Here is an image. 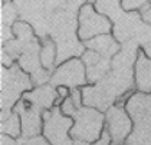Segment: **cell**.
Listing matches in <instances>:
<instances>
[{
	"instance_id": "obj_6",
	"label": "cell",
	"mask_w": 151,
	"mask_h": 145,
	"mask_svg": "<svg viewBox=\"0 0 151 145\" xmlns=\"http://www.w3.org/2000/svg\"><path fill=\"white\" fill-rule=\"evenodd\" d=\"M20 121L22 119L16 112L9 113V118L1 121V134L12 136V138H17L22 134V122Z\"/></svg>"
},
{
	"instance_id": "obj_5",
	"label": "cell",
	"mask_w": 151,
	"mask_h": 145,
	"mask_svg": "<svg viewBox=\"0 0 151 145\" xmlns=\"http://www.w3.org/2000/svg\"><path fill=\"white\" fill-rule=\"evenodd\" d=\"M134 82L137 90L151 93V57L142 50H138L137 60L134 63Z\"/></svg>"
},
{
	"instance_id": "obj_14",
	"label": "cell",
	"mask_w": 151,
	"mask_h": 145,
	"mask_svg": "<svg viewBox=\"0 0 151 145\" xmlns=\"http://www.w3.org/2000/svg\"><path fill=\"white\" fill-rule=\"evenodd\" d=\"M91 145H112V141H111V136H109V132H108L106 126H105L102 135L99 136V139H98V141H95V142L91 144Z\"/></svg>"
},
{
	"instance_id": "obj_7",
	"label": "cell",
	"mask_w": 151,
	"mask_h": 145,
	"mask_svg": "<svg viewBox=\"0 0 151 145\" xmlns=\"http://www.w3.org/2000/svg\"><path fill=\"white\" fill-rule=\"evenodd\" d=\"M39 57H40V63H42V67L43 69H50L55 63V59H56V46L52 40H47L42 45V49H40V53H39Z\"/></svg>"
},
{
	"instance_id": "obj_19",
	"label": "cell",
	"mask_w": 151,
	"mask_h": 145,
	"mask_svg": "<svg viewBox=\"0 0 151 145\" xmlns=\"http://www.w3.org/2000/svg\"><path fill=\"white\" fill-rule=\"evenodd\" d=\"M1 1H3V4H4V3H9V1H12V0H1Z\"/></svg>"
},
{
	"instance_id": "obj_10",
	"label": "cell",
	"mask_w": 151,
	"mask_h": 145,
	"mask_svg": "<svg viewBox=\"0 0 151 145\" xmlns=\"http://www.w3.org/2000/svg\"><path fill=\"white\" fill-rule=\"evenodd\" d=\"M101 60V53H98L96 50H92V49H88L86 52H85V55L82 56V62L85 63V65H96L98 62Z\"/></svg>"
},
{
	"instance_id": "obj_8",
	"label": "cell",
	"mask_w": 151,
	"mask_h": 145,
	"mask_svg": "<svg viewBox=\"0 0 151 145\" xmlns=\"http://www.w3.org/2000/svg\"><path fill=\"white\" fill-rule=\"evenodd\" d=\"M121 7L125 11L139 10L141 7H150V0H121Z\"/></svg>"
},
{
	"instance_id": "obj_16",
	"label": "cell",
	"mask_w": 151,
	"mask_h": 145,
	"mask_svg": "<svg viewBox=\"0 0 151 145\" xmlns=\"http://www.w3.org/2000/svg\"><path fill=\"white\" fill-rule=\"evenodd\" d=\"M1 145H20V144L16 141V138H12V136L1 134Z\"/></svg>"
},
{
	"instance_id": "obj_17",
	"label": "cell",
	"mask_w": 151,
	"mask_h": 145,
	"mask_svg": "<svg viewBox=\"0 0 151 145\" xmlns=\"http://www.w3.org/2000/svg\"><path fill=\"white\" fill-rule=\"evenodd\" d=\"M144 19H145V20H147V22L151 24V6L148 7V9H147V11L144 13Z\"/></svg>"
},
{
	"instance_id": "obj_11",
	"label": "cell",
	"mask_w": 151,
	"mask_h": 145,
	"mask_svg": "<svg viewBox=\"0 0 151 145\" xmlns=\"http://www.w3.org/2000/svg\"><path fill=\"white\" fill-rule=\"evenodd\" d=\"M13 30H14V33L17 34V36H20V37L24 36V34H27V36H32V34H33L32 27L24 22H17L13 26Z\"/></svg>"
},
{
	"instance_id": "obj_9",
	"label": "cell",
	"mask_w": 151,
	"mask_h": 145,
	"mask_svg": "<svg viewBox=\"0 0 151 145\" xmlns=\"http://www.w3.org/2000/svg\"><path fill=\"white\" fill-rule=\"evenodd\" d=\"M78 111H79V109L75 106V103L72 102L70 98L63 99L62 105H60V112H62L66 118H73V116H75V113H76Z\"/></svg>"
},
{
	"instance_id": "obj_2",
	"label": "cell",
	"mask_w": 151,
	"mask_h": 145,
	"mask_svg": "<svg viewBox=\"0 0 151 145\" xmlns=\"http://www.w3.org/2000/svg\"><path fill=\"white\" fill-rule=\"evenodd\" d=\"M114 23L105 14L93 9V4H83L78 16V37L82 42L92 40L102 34H111Z\"/></svg>"
},
{
	"instance_id": "obj_13",
	"label": "cell",
	"mask_w": 151,
	"mask_h": 145,
	"mask_svg": "<svg viewBox=\"0 0 151 145\" xmlns=\"http://www.w3.org/2000/svg\"><path fill=\"white\" fill-rule=\"evenodd\" d=\"M24 145H52L49 142V139L45 138V136H32L30 139H27L26 141V144Z\"/></svg>"
},
{
	"instance_id": "obj_18",
	"label": "cell",
	"mask_w": 151,
	"mask_h": 145,
	"mask_svg": "<svg viewBox=\"0 0 151 145\" xmlns=\"http://www.w3.org/2000/svg\"><path fill=\"white\" fill-rule=\"evenodd\" d=\"M95 1H96V0H86L88 4H95Z\"/></svg>"
},
{
	"instance_id": "obj_12",
	"label": "cell",
	"mask_w": 151,
	"mask_h": 145,
	"mask_svg": "<svg viewBox=\"0 0 151 145\" xmlns=\"http://www.w3.org/2000/svg\"><path fill=\"white\" fill-rule=\"evenodd\" d=\"M70 99H72V102L75 103V106L78 108V109H81L82 106V92L78 88H72V90H70Z\"/></svg>"
},
{
	"instance_id": "obj_15",
	"label": "cell",
	"mask_w": 151,
	"mask_h": 145,
	"mask_svg": "<svg viewBox=\"0 0 151 145\" xmlns=\"http://www.w3.org/2000/svg\"><path fill=\"white\" fill-rule=\"evenodd\" d=\"M55 89H56V93H58L59 98L66 99V98H69V96H70V90H72V88H69V86H65V85H59V86H56Z\"/></svg>"
},
{
	"instance_id": "obj_3",
	"label": "cell",
	"mask_w": 151,
	"mask_h": 145,
	"mask_svg": "<svg viewBox=\"0 0 151 145\" xmlns=\"http://www.w3.org/2000/svg\"><path fill=\"white\" fill-rule=\"evenodd\" d=\"M105 122L106 129L109 132L112 145H119L128 138V135L132 131V121L129 118L125 109L114 105L105 113Z\"/></svg>"
},
{
	"instance_id": "obj_1",
	"label": "cell",
	"mask_w": 151,
	"mask_h": 145,
	"mask_svg": "<svg viewBox=\"0 0 151 145\" xmlns=\"http://www.w3.org/2000/svg\"><path fill=\"white\" fill-rule=\"evenodd\" d=\"M106 122L105 115L95 108H81L73 116L69 134L75 141L93 144L102 135Z\"/></svg>"
},
{
	"instance_id": "obj_4",
	"label": "cell",
	"mask_w": 151,
	"mask_h": 145,
	"mask_svg": "<svg viewBox=\"0 0 151 145\" xmlns=\"http://www.w3.org/2000/svg\"><path fill=\"white\" fill-rule=\"evenodd\" d=\"M52 83L53 85H65L69 88H78L86 82V73H85V63L82 59L72 57L69 60L59 65L53 75H52Z\"/></svg>"
}]
</instances>
